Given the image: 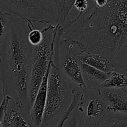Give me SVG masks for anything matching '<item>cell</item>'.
Wrapping results in <instances>:
<instances>
[{"mask_svg": "<svg viewBox=\"0 0 127 127\" xmlns=\"http://www.w3.org/2000/svg\"><path fill=\"white\" fill-rule=\"evenodd\" d=\"M95 127H127V115L109 112L97 123Z\"/></svg>", "mask_w": 127, "mask_h": 127, "instance_id": "4fadbf2b", "label": "cell"}, {"mask_svg": "<svg viewBox=\"0 0 127 127\" xmlns=\"http://www.w3.org/2000/svg\"><path fill=\"white\" fill-rule=\"evenodd\" d=\"M89 2L87 0L84 1H74V7H75L79 12H84L88 9Z\"/></svg>", "mask_w": 127, "mask_h": 127, "instance_id": "d6986e66", "label": "cell"}, {"mask_svg": "<svg viewBox=\"0 0 127 127\" xmlns=\"http://www.w3.org/2000/svg\"><path fill=\"white\" fill-rule=\"evenodd\" d=\"M127 88V77L123 73L117 71L110 73L109 76L102 84L101 88L125 89Z\"/></svg>", "mask_w": 127, "mask_h": 127, "instance_id": "9a60e30c", "label": "cell"}, {"mask_svg": "<svg viewBox=\"0 0 127 127\" xmlns=\"http://www.w3.org/2000/svg\"><path fill=\"white\" fill-rule=\"evenodd\" d=\"M4 95L3 92H2V84L1 81V61H0V105L3 100Z\"/></svg>", "mask_w": 127, "mask_h": 127, "instance_id": "44dd1931", "label": "cell"}, {"mask_svg": "<svg viewBox=\"0 0 127 127\" xmlns=\"http://www.w3.org/2000/svg\"><path fill=\"white\" fill-rule=\"evenodd\" d=\"M62 29L59 27L55 38L53 63L76 92L86 90L82 76L79 55L82 50L73 41L61 38Z\"/></svg>", "mask_w": 127, "mask_h": 127, "instance_id": "3957f363", "label": "cell"}, {"mask_svg": "<svg viewBox=\"0 0 127 127\" xmlns=\"http://www.w3.org/2000/svg\"><path fill=\"white\" fill-rule=\"evenodd\" d=\"M59 26L48 25L43 29V38L41 43L33 47V60L29 86L31 109L50 64L53 61L55 43Z\"/></svg>", "mask_w": 127, "mask_h": 127, "instance_id": "5b68a950", "label": "cell"}, {"mask_svg": "<svg viewBox=\"0 0 127 127\" xmlns=\"http://www.w3.org/2000/svg\"><path fill=\"white\" fill-rule=\"evenodd\" d=\"M27 106L17 105L7 97L3 126L4 127H36Z\"/></svg>", "mask_w": 127, "mask_h": 127, "instance_id": "ba28073f", "label": "cell"}, {"mask_svg": "<svg viewBox=\"0 0 127 127\" xmlns=\"http://www.w3.org/2000/svg\"><path fill=\"white\" fill-rule=\"evenodd\" d=\"M74 92L70 84L52 63L48 81L47 100L40 127H45L63 116L70 106Z\"/></svg>", "mask_w": 127, "mask_h": 127, "instance_id": "277c9868", "label": "cell"}, {"mask_svg": "<svg viewBox=\"0 0 127 127\" xmlns=\"http://www.w3.org/2000/svg\"><path fill=\"white\" fill-rule=\"evenodd\" d=\"M9 27L8 16L0 11V43L4 38Z\"/></svg>", "mask_w": 127, "mask_h": 127, "instance_id": "ac0fdd59", "label": "cell"}, {"mask_svg": "<svg viewBox=\"0 0 127 127\" xmlns=\"http://www.w3.org/2000/svg\"><path fill=\"white\" fill-rule=\"evenodd\" d=\"M100 92L107 103L109 112L127 115V94L125 89L101 88Z\"/></svg>", "mask_w": 127, "mask_h": 127, "instance_id": "30bf717a", "label": "cell"}, {"mask_svg": "<svg viewBox=\"0 0 127 127\" xmlns=\"http://www.w3.org/2000/svg\"><path fill=\"white\" fill-rule=\"evenodd\" d=\"M2 127H4V126H2Z\"/></svg>", "mask_w": 127, "mask_h": 127, "instance_id": "cb8c5ba5", "label": "cell"}, {"mask_svg": "<svg viewBox=\"0 0 127 127\" xmlns=\"http://www.w3.org/2000/svg\"><path fill=\"white\" fill-rule=\"evenodd\" d=\"M125 92H126V93L127 94V88H125Z\"/></svg>", "mask_w": 127, "mask_h": 127, "instance_id": "603a6c76", "label": "cell"}, {"mask_svg": "<svg viewBox=\"0 0 127 127\" xmlns=\"http://www.w3.org/2000/svg\"><path fill=\"white\" fill-rule=\"evenodd\" d=\"M108 105L100 89H86L82 92L78 110L87 125H96L107 113Z\"/></svg>", "mask_w": 127, "mask_h": 127, "instance_id": "52a82bcc", "label": "cell"}, {"mask_svg": "<svg viewBox=\"0 0 127 127\" xmlns=\"http://www.w3.org/2000/svg\"><path fill=\"white\" fill-rule=\"evenodd\" d=\"M79 59L80 62L104 73H110L115 70L112 62L102 55L82 51Z\"/></svg>", "mask_w": 127, "mask_h": 127, "instance_id": "7c38bea8", "label": "cell"}, {"mask_svg": "<svg viewBox=\"0 0 127 127\" xmlns=\"http://www.w3.org/2000/svg\"><path fill=\"white\" fill-rule=\"evenodd\" d=\"M43 38V30H38L34 28L32 22H31L30 31L28 34V40L29 43L33 47L38 45L42 42Z\"/></svg>", "mask_w": 127, "mask_h": 127, "instance_id": "2e32d148", "label": "cell"}, {"mask_svg": "<svg viewBox=\"0 0 127 127\" xmlns=\"http://www.w3.org/2000/svg\"><path fill=\"white\" fill-rule=\"evenodd\" d=\"M52 63L48 67V70L42 81V84L35 98L33 105L30 110L31 118L36 127H40L43 121V114H44L46 100H47L48 78H49L50 72L52 66Z\"/></svg>", "mask_w": 127, "mask_h": 127, "instance_id": "9c48e42d", "label": "cell"}, {"mask_svg": "<svg viewBox=\"0 0 127 127\" xmlns=\"http://www.w3.org/2000/svg\"><path fill=\"white\" fill-rule=\"evenodd\" d=\"M54 2L57 6V25L63 28L70 21L69 13L74 7V1L55 0Z\"/></svg>", "mask_w": 127, "mask_h": 127, "instance_id": "5bb4252c", "label": "cell"}, {"mask_svg": "<svg viewBox=\"0 0 127 127\" xmlns=\"http://www.w3.org/2000/svg\"><path fill=\"white\" fill-rule=\"evenodd\" d=\"M6 102H7V97L4 96L3 100L0 105V127L3 126L4 116L5 107H6Z\"/></svg>", "mask_w": 127, "mask_h": 127, "instance_id": "ffe728a7", "label": "cell"}, {"mask_svg": "<svg viewBox=\"0 0 127 127\" xmlns=\"http://www.w3.org/2000/svg\"><path fill=\"white\" fill-rule=\"evenodd\" d=\"M7 16L8 30L0 43L3 95L31 109L29 94L33 47L29 42L28 34L31 22Z\"/></svg>", "mask_w": 127, "mask_h": 127, "instance_id": "7a4b0ae2", "label": "cell"}, {"mask_svg": "<svg viewBox=\"0 0 127 127\" xmlns=\"http://www.w3.org/2000/svg\"><path fill=\"white\" fill-rule=\"evenodd\" d=\"M88 2L85 11L62 28L61 38L76 42L83 52L104 56L115 70L127 74V0H108L103 7Z\"/></svg>", "mask_w": 127, "mask_h": 127, "instance_id": "6da1fadb", "label": "cell"}, {"mask_svg": "<svg viewBox=\"0 0 127 127\" xmlns=\"http://www.w3.org/2000/svg\"><path fill=\"white\" fill-rule=\"evenodd\" d=\"M0 11L31 22L57 25V6L54 1H0Z\"/></svg>", "mask_w": 127, "mask_h": 127, "instance_id": "8992f818", "label": "cell"}, {"mask_svg": "<svg viewBox=\"0 0 127 127\" xmlns=\"http://www.w3.org/2000/svg\"><path fill=\"white\" fill-rule=\"evenodd\" d=\"M82 76L87 89H100L102 84L109 78L105 73L81 62Z\"/></svg>", "mask_w": 127, "mask_h": 127, "instance_id": "8fae6325", "label": "cell"}, {"mask_svg": "<svg viewBox=\"0 0 127 127\" xmlns=\"http://www.w3.org/2000/svg\"><path fill=\"white\" fill-rule=\"evenodd\" d=\"M95 125H91H91H87V126L86 127H95Z\"/></svg>", "mask_w": 127, "mask_h": 127, "instance_id": "7402d4cb", "label": "cell"}, {"mask_svg": "<svg viewBox=\"0 0 127 127\" xmlns=\"http://www.w3.org/2000/svg\"><path fill=\"white\" fill-rule=\"evenodd\" d=\"M81 117V114L76 107L66 120L63 127H78Z\"/></svg>", "mask_w": 127, "mask_h": 127, "instance_id": "e0dca14e", "label": "cell"}]
</instances>
